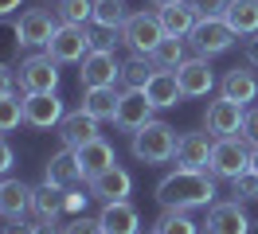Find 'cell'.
<instances>
[{"instance_id":"7402d4cb","label":"cell","mask_w":258,"mask_h":234,"mask_svg":"<svg viewBox=\"0 0 258 234\" xmlns=\"http://www.w3.org/2000/svg\"><path fill=\"white\" fill-rule=\"evenodd\" d=\"M75 156H79L82 180H94V176H102L110 164H117V160H113V148H110L102 137H98V140H86V144H79V148H75Z\"/></svg>"},{"instance_id":"7dc6e473","label":"cell","mask_w":258,"mask_h":234,"mask_svg":"<svg viewBox=\"0 0 258 234\" xmlns=\"http://www.w3.org/2000/svg\"><path fill=\"white\" fill-rule=\"evenodd\" d=\"M250 234H258V222H254V226H250Z\"/></svg>"},{"instance_id":"ffe728a7","label":"cell","mask_w":258,"mask_h":234,"mask_svg":"<svg viewBox=\"0 0 258 234\" xmlns=\"http://www.w3.org/2000/svg\"><path fill=\"white\" fill-rule=\"evenodd\" d=\"M157 16H161L164 35H176V39H188V35H192V28L200 24V12H196V4H192V0H176V4H164Z\"/></svg>"},{"instance_id":"b9f144b4","label":"cell","mask_w":258,"mask_h":234,"mask_svg":"<svg viewBox=\"0 0 258 234\" xmlns=\"http://www.w3.org/2000/svg\"><path fill=\"white\" fill-rule=\"evenodd\" d=\"M4 234H35V222H28V218H8V226H4Z\"/></svg>"},{"instance_id":"6da1fadb","label":"cell","mask_w":258,"mask_h":234,"mask_svg":"<svg viewBox=\"0 0 258 234\" xmlns=\"http://www.w3.org/2000/svg\"><path fill=\"white\" fill-rule=\"evenodd\" d=\"M157 203L192 211V207H211L215 203V176L208 168H176L157 184Z\"/></svg>"},{"instance_id":"484cf974","label":"cell","mask_w":258,"mask_h":234,"mask_svg":"<svg viewBox=\"0 0 258 234\" xmlns=\"http://www.w3.org/2000/svg\"><path fill=\"white\" fill-rule=\"evenodd\" d=\"M32 211L39 218H59L67 211V187H55V184H43L32 191Z\"/></svg>"},{"instance_id":"4dcf8cb0","label":"cell","mask_w":258,"mask_h":234,"mask_svg":"<svg viewBox=\"0 0 258 234\" xmlns=\"http://www.w3.org/2000/svg\"><path fill=\"white\" fill-rule=\"evenodd\" d=\"M153 230L157 234H200V226L192 222L188 211H176V207H164L161 218L153 222Z\"/></svg>"},{"instance_id":"d6986e66","label":"cell","mask_w":258,"mask_h":234,"mask_svg":"<svg viewBox=\"0 0 258 234\" xmlns=\"http://www.w3.org/2000/svg\"><path fill=\"white\" fill-rule=\"evenodd\" d=\"M43 180L55 187H75L82 180V168H79V156H75V148H59V152L47 156V164H43Z\"/></svg>"},{"instance_id":"83f0119b","label":"cell","mask_w":258,"mask_h":234,"mask_svg":"<svg viewBox=\"0 0 258 234\" xmlns=\"http://www.w3.org/2000/svg\"><path fill=\"white\" fill-rule=\"evenodd\" d=\"M153 74H157V62L149 59V55H133V59L121 62V82H125V90H145Z\"/></svg>"},{"instance_id":"7a4b0ae2","label":"cell","mask_w":258,"mask_h":234,"mask_svg":"<svg viewBox=\"0 0 258 234\" xmlns=\"http://www.w3.org/2000/svg\"><path fill=\"white\" fill-rule=\"evenodd\" d=\"M176 129L168 121H153L141 125L137 133H133V140H129V148H133V156L141 160V164H168V160H176Z\"/></svg>"},{"instance_id":"7bdbcfd3","label":"cell","mask_w":258,"mask_h":234,"mask_svg":"<svg viewBox=\"0 0 258 234\" xmlns=\"http://www.w3.org/2000/svg\"><path fill=\"white\" fill-rule=\"evenodd\" d=\"M246 62L258 66V31H254V35H246Z\"/></svg>"},{"instance_id":"f546056e","label":"cell","mask_w":258,"mask_h":234,"mask_svg":"<svg viewBox=\"0 0 258 234\" xmlns=\"http://www.w3.org/2000/svg\"><path fill=\"white\" fill-rule=\"evenodd\" d=\"M149 59L157 62V70H176L180 62L188 59V55H184V39H176V35H164L161 43L153 47V55H149Z\"/></svg>"},{"instance_id":"2e32d148","label":"cell","mask_w":258,"mask_h":234,"mask_svg":"<svg viewBox=\"0 0 258 234\" xmlns=\"http://www.w3.org/2000/svg\"><path fill=\"white\" fill-rule=\"evenodd\" d=\"M20 39H24V47H47L51 43V35H55V20H51L47 8H28V12H20Z\"/></svg>"},{"instance_id":"ba28073f","label":"cell","mask_w":258,"mask_h":234,"mask_svg":"<svg viewBox=\"0 0 258 234\" xmlns=\"http://www.w3.org/2000/svg\"><path fill=\"white\" fill-rule=\"evenodd\" d=\"M79 86L82 90H90V86H113V82H121V62L113 59L110 47H94L86 59L79 62Z\"/></svg>"},{"instance_id":"c3c4849f","label":"cell","mask_w":258,"mask_h":234,"mask_svg":"<svg viewBox=\"0 0 258 234\" xmlns=\"http://www.w3.org/2000/svg\"><path fill=\"white\" fill-rule=\"evenodd\" d=\"M149 234H157V230H149Z\"/></svg>"},{"instance_id":"ee69618b","label":"cell","mask_w":258,"mask_h":234,"mask_svg":"<svg viewBox=\"0 0 258 234\" xmlns=\"http://www.w3.org/2000/svg\"><path fill=\"white\" fill-rule=\"evenodd\" d=\"M20 4H24V0H0V16H12Z\"/></svg>"},{"instance_id":"603a6c76","label":"cell","mask_w":258,"mask_h":234,"mask_svg":"<svg viewBox=\"0 0 258 234\" xmlns=\"http://www.w3.org/2000/svg\"><path fill=\"white\" fill-rule=\"evenodd\" d=\"M145 94L157 109H172V106H180V98H184V90H180V82H176V70H157V74L149 78Z\"/></svg>"},{"instance_id":"f35d334b","label":"cell","mask_w":258,"mask_h":234,"mask_svg":"<svg viewBox=\"0 0 258 234\" xmlns=\"http://www.w3.org/2000/svg\"><path fill=\"white\" fill-rule=\"evenodd\" d=\"M200 20H208V16H223L227 12V0H192Z\"/></svg>"},{"instance_id":"7c38bea8","label":"cell","mask_w":258,"mask_h":234,"mask_svg":"<svg viewBox=\"0 0 258 234\" xmlns=\"http://www.w3.org/2000/svg\"><path fill=\"white\" fill-rule=\"evenodd\" d=\"M176 82H180V90H184V98H208V94L215 90V74H211V66H208L204 55H192V59L180 62Z\"/></svg>"},{"instance_id":"9c48e42d","label":"cell","mask_w":258,"mask_h":234,"mask_svg":"<svg viewBox=\"0 0 258 234\" xmlns=\"http://www.w3.org/2000/svg\"><path fill=\"white\" fill-rule=\"evenodd\" d=\"M242 117H246V106L239 102H231V98H215L204 113V129H208L211 137H239L242 133Z\"/></svg>"},{"instance_id":"4fadbf2b","label":"cell","mask_w":258,"mask_h":234,"mask_svg":"<svg viewBox=\"0 0 258 234\" xmlns=\"http://www.w3.org/2000/svg\"><path fill=\"white\" fill-rule=\"evenodd\" d=\"M204 226H208V234H250L254 222L246 218L239 199H231V203H211Z\"/></svg>"},{"instance_id":"836d02e7","label":"cell","mask_w":258,"mask_h":234,"mask_svg":"<svg viewBox=\"0 0 258 234\" xmlns=\"http://www.w3.org/2000/svg\"><path fill=\"white\" fill-rule=\"evenodd\" d=\"M59 24H86L94 16V0H59Z\"/></svg>"},{"instance_id":"d590c367","label":"cell","mask_w":258,"mask_h":234,"mask_svg":"<svg viewBox=\"0 0 258 234\" xmlns=\"http://www.w3.org/2000/svg\"><path fill=\"white\" fill-rule=\"evenodd\" d=\"M63 234H106L98 218H86V215H75L71 222L63 226Z\"/></svg>"},{"instance_id":"cb8c5ba5","label":"cell","mask_w":258,"mask_h":234,"mask_svg":"<svg viewBox=\"0 0 258 234\" xmlns=\"http://www.w3.org/2000/svg\"><path fill=\"white\" fill-rule=\"evenodd\" d=\"M32 191L35 187L20 184V180H0V215L20 218L24 211H32Z\"/></svg>"},{"instance_id":"5b68a950","label":"cell","mask_w":258,"mask_h":234,"mask_svg":"<svg viewBox=\"0 0 258 234\" xmlns=\"http://www.w3.org/2000/svg\"><path fill=\"white\" fill-rule=\"evenodd\" d=\"M121 43L133 51V55H153V47L164 39V28H161V16L157 12H129V20L121 24Z\"/></svg>"},{"instance_id":"30bf717a","label":"cell","mask_w":258,"mask_h":234,"mask_svg":"<svg viewBox=\"0 0 258 234\" xmlns=\"http://www.w3.org/2000/svg\"><path fill=\"white\" fill-rule=\"evenodd\" d=\"M67 117L59 94H24V125L32 129H55Z\"/></svg>"},{"instance_id":"ab89813d","label":"cell","mask_w":258,"mask_h":234,"mask_svg":"<svg viewBox=\"0 0 258 234\" xmlns=\"http://www.w3.org/2000/svg\"><path fill=\"white\" fill-rule=\"evenodd\" d=\"M8 94H16V74L8 62H0V98H8Z\"/></svg>"},{"instance_id":"1f68e13d","label":"cell","mask_w":258,"mask_h":234,"mask_svg":"<svg viewBox=\"0 0 258 234\" xmlns=\"http://www.w3.org/2000/svg\"><path fill=\"white\" fill-rule=\"evenodd\" d=\"M24 51V39H20V24H8V16H0V62H12L20 59Z\"/></svg>"},{"instance_id":"8992f818","label":"cell","mask_w":258,"mask_h":234,"mask_svg":"<svg viewBox=\"0 0 258 234\" xmlns=\"http://www.w3.org/2000/svg\"><path fill=\"white\" fill-rule=\"evenodd\" d=\"M20 94H55L59 90V62L51 55H28L16 70Z\"/></svg>"},{"instance_id":"ac0fdd59","label":"cell","mask_w":258,"mask_h":234,"mask_svg":"<svg viewBox=\"0 0 258 234\" xmlns=\"http://www.w3.org/2000/svg\"><path fill=\"white\" fill-rule=\"evenodd\" d=\"M211 144H215V137H211L208 129L204 133H184L176 140V168H208Z\"/></svg>"},{"instance_id":"d6a6232c","label":"cell","mask_w":258,"mask_h":234,"mask_svg":"<svg viewBox=\"0 0 258 234\" xmlns=\"http://www.w3.org/2000/svg\"><path fill=\"white\" fill-rule=\"evenodd\" d=\"M20 125H24V98H16V94L0 98V133H12Z\"/></svg>"},{"instance_id":"3957f363","label":"cell","mask_w":258,"mask_h":234,"mask_svg":"<svg viewBox=\"0 0 258 234\" xmlns=\"http://www.w3.org/2000/svg\"><path fill=\"white\" fill-rule=\"evenodd\" d=\"M250 168V144L242 137H215L211 144V160H208V172L215 180H235Z\"/></svg>"},{"instance_id":"60d3db41","label":"cell","mask_w":258,"mask_h":234,"mask_svg":"<svg viewBox=\"0 0 258 234\" xmlns=\"http://www.w3.org/2000/svg\"><path fill=\"white\" fill-rule=\"evenodd\" d=\"M12 164H16V152H12V144L4 140V133H0V176H8L12 172Z\"/></svg>"},{"instance_id":"e0dca14e","label":"cell","mask_w":258,"mask_h":234,"mask_svg":"<svg viewBox=\"0 0 258 234\" xmlns=\"http://www.w3.org/2000/svg\"><path fill=\"white\" fill-rule=\"evenodd\" d=\"M98 117H90V113H86V109H71V113H67L63 121H59V137H63V144L67 148H79V144H86V140H98L102 137V133H98Z\"/></svg>"},{"instance_id":"74e56055","label":"cell","mask_w":258,"mask_h":234,"mask_svg":"<svg viewBox=\"0 0 258 234\" xmlns=\"http://www.w3.org/2000/svg\"><path fill=\"white\" fill-rule=\"evenodd\" d=\"M86 199L90 195H82L79 187H67V215H86Z\"/></svg>"},{"instance_id":"277c9868","label":"cell","mask_w":258,"mask_h":234,"mask_svg":"<svg viewBox=\"0 0 258 234\" xmlns=\"http://www.w3.org/2000/svg\"><path fill=\"white\" fill-rule=\"evenodd\" d=\"M94 51V31H86V24H59L47 43V55L55 62H82Z\"/></svg>"},{"instance_id":"d4e9b609","label":"cell","mask_w":258,"mask_h":234,"mask_svg":"<svg viewBox=\"0 0 258 234\" xmlns=\"http://www.w3.org/2000/svg\"><path fill=\"white\" fill-rule=\"evenodd\" d=\"M117 98L121 94L113 86H90V90H82V109L98 121H113L117 117Z\"/></svg>"},{"instance_id":"4316f807","label":"cell","mask_w":258,"mask_h":234,"mask_svg":"<svg viewBox=\"0 0 258 234\" xmlns=\"http://www.w3.org/2000/svg\"><path fill=\"white\" fill-rule=\"evenodd\" d=\"M223 20L235 35H254L258 31V0H227Z\"/></svg>"},{"instance_id":"e575fe53","label":"cell","mask_w":258,"mask_h":234,"mask_svg":"<svg viewBox=\"0 0 258 234\" xmlns=\"http://www.w3.org/2000/svg\"><path fill=\"white\" fill-rule=\"evenodd\" d=\"M231 191H235V199L239 203H254L258 199V172H242V176H235L231 180Z\"/></svg>"},{"instance_id":"bcb514c9","label":"cell","mask_w":258,"mask_h":234,"mask_svg":"<svg viewBox=\"0 0 258 234\" xmlns=\"http://www.w3.org/2000/svg\"><path fill=\"white\" fill-rule=\"evenodd\" d=\"M149 4H157V8H164V4H176V0H149Z\"/></svg>"},{"instance_id":"f1b7e54d","label":"cell","mask_w":258,"mask_h":234,"mask_svg":"<svg viewBox=\"0 0 258 234\" xmlns=\"http://www.w3.org/2000/svg\"><path fill=\"white\" fill-rule=\"evenodd\" d=\"M129 20L125 12V0H94V16H90V24L102 31H121V24Z\"/></svg>"},{"instance_id":"52a82bcc","label":"cell","mask_w":258,"mask_h":234,"mask_svg":"<svg viewBox=\"0 0 258 234\" xmlns=\"http://www.w3.org/2000/svg\"><path fill=\"white\" fill-rule=\"evenodd\" d=\"M235 39H239V35L231 31V24H227L223 16H208V20H200V24L192 28V35H188L192 51H196V55H204V59L231 51V43H235Z\"/></svg>"},{"instance_id":"9a60e30c","label":"cell","mask_w":258,"mask_h":234,"mask_svg":"<svg viewBox=\"0 0 258 234\" xmlns=\"http://www.w3.org/2000/svg\"><path fill=\"white\" fill-rule=\"evenodd\" d=\"M86 187H90V199H102V203H113V199H129V191H133V176H129L125 168H117V164H110V168L102 172V176H94V180H86Z\"/></svg>"},{"instance_id":"44dd1931","label":"cell","mask_w":258,"mask_h":234,"mask_svg":"<svg viewBox=\"0 0 258 234\" xmlns=\"http://www.w3.org/2000/svg\"><path fill=\"white\" fill-rule=\"evenodd\" d=\"M219 94L231 98V102H239V106H250V102L258 98L254 70H246V66H231V70L223 74V82H219Z\"/></svg>"},{"instance_id":"5bb4252c","label":"cell","mask_w":258,"mask_h":234,"mask_svg":"<svg viewBox=\"0 0 258 234\" xmlns=\"http://www.w3.org/2000/svg\"><path fill=\"white\" fill-rule=\"evenodd\" d=\"M98 222L106 234H141V215L129 199H113V203H102L98 211Z\"/></svg>"},{"instance_id":"f6af8a7d","label":"cell","mask_w":258,"mask_h":234,"mask_svg":"<svg viewBox=\"0 0 258 234\" xmlns=\"http://www.w3.org/2000/svg\"><path fill=\"white\" fill-rule=\"evenodd\" d=\"M250 172H258V144L250 148Z\"/></svg>"},{"instance_id":"8d00e7d4","label":"cell","mask_w":258,"mask_h":234,"mask_svg":"<svg viewBox=\"0 0 258 234\" xmlns=\"http://www.w3.org/2000/svg\"><path fill=\"white\" fill-rule=\"evenodd\" d=\"M239 137L246 140L250 148L258 144V106H250V109H246V117H242V133H239Z\"/></svg>"},{"instance_id":"8fae6325","label":"cell","mask_w":258,"mask_h":234,"mask_svg":"<svg viewBox=\"0 0 258 234\" xmlns=\"http://www.w3.org/2000/svg\"><path fill=\"white\" fill-rule=\"evenodd\" d=\"M153 102H149L145 90H125L121 98H117V117H113V125L121 129V133H137L141 125L153 121Z\"/></svg>"}]
</instances>
